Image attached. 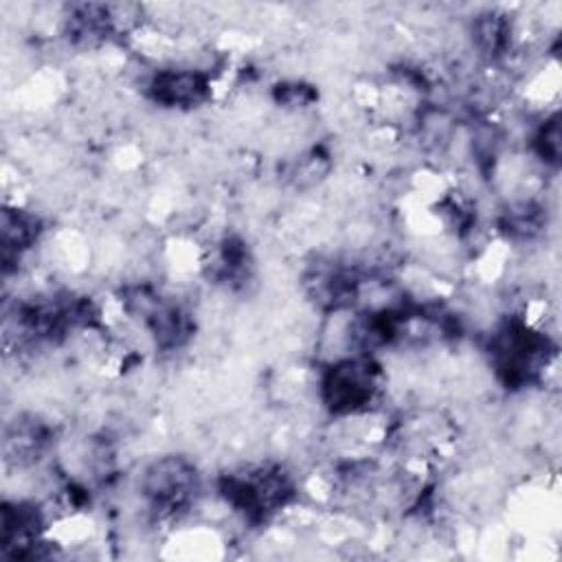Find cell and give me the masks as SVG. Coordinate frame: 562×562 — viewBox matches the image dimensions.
Instances as JSON below:
<instances>
[{"label":"cell","instance_id":"cell-1","mask_svg":"<svg viewBox=\"0 0 562 562\" xmlns=\"http://www.w3.org/2000/svg\"><path fill=\"white\" fill-rule=\"evenodd\" d=\"M140 494L156 516L171 518L195 501L198 470L184 457H160L143 470Z\"/></svg>","mask_w":562,"mask_h":562},{"label":"cell","instance_id":"cell-2","mask_svg":"<svg viewBox=\"0 0 562 562\" xmlns=\"http://www.w3.org/2000/svg\"><path fill=\"white\" fill-rule=\"evenodd\" d=\"M213 92V79L206 70L193 66H167L154 70L147 81V97L173 110H191L204 103Z\"/></svg>","mask_w":562,"mask_h":562}]
</instances>
